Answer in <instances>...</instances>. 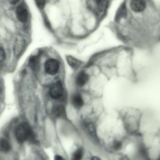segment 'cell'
Returning <instances> with one entry per match:
<instances>
[{
    "instance_id": "cell-21",
    "label": "cell",
    "mask_w": 160,
    "mask_h": 160,
    "mask_svg": "<svg viewBox=\"0 0 160 160\" xmlns=\"http://www.w3.org/2000/svg\"><path fill=\"white\" fill-rule=\"evenodd\" d=\"M92 160H100V159L98 157L96 156L93 157L92 159Z\"/></svg>"
},
{
    "instance_id": "cell-1",
    "label": "cell",
    "mask_w": 160,
    "mask_h": 160,
    "mask_svg": "<svg viewBox=\"0 0 160 160\" xmlns=\"http://www.w3.org/2000/svg\"><path fill=\"white\" fill-rule=\"evenodd\" d=\"M12 138L15 145L19 148L26 143H36L35 134L30 126L27 122H22L15 128Z\"/></svg>"
},
{
    "instance_id": "cell-9",
    "label": "cell",
    "mask_w": 160,
    "mask_h": 160,
    "mask_svg": "<svg viewBox=\"0 0 160 160\" xmlns=\"http://www.w3.org/2000/svg\"><path fill=\"white\" fill-rule=\"evenodd\" d=\"M146 6L145 1L143 0L131 1L130 3L131 8L133 11L138 12L144 10Z\"/></svg>"
},
{
    "instance_id": "cell-2",
    "label": "cell",
    "mask_w": 160,
    "mask_h": 160,
    "mask_svg": "<svg viewBox=\"0 0 160 160\" xmlns=\"http://www.w3.org/2000/svg\"><path fill=\"white\" fill-rule=\"evenodd\" d=\"M123 124L125 126H137L140 123L142 112L138 108L132 107H126L118 112Z\"/></svg>"
},
{
    "instance_id": "cell-7",
    "label": "cell",
    "mask_w": 160,
    "mask_h": 160,
    "mask_svg": "<svg viewBox=\"0 0 160 160\" xmlns=\"http://www.w3.org/2000/svg\"><path fill=\"white\" fill-rule=\"evenodd\" d=\"M25 44L24 39L21 37L17 38L14 47L13 53L14 56L17 57L19 55L23 50Z\"/></svg>"
},
{
    "instance_id": "cell-20",
    "label": "cell",
    "mask_w": 160,
    "mask_h": 160,
    "mask_svg": "<svg viewBox=\"0 0 160 160\" xmlns=\"http://www.w3.org/2000/svg\"><path fill=\"white\" fill-rule=\"evenodd\" d=\"M19 1L18 0H14V1H10V3L12 5L15 4H16Z\"/></svg>"
},
{
    "instance_id": "cell-15",
    "label": "cell",
    "mask_w": 160,
    "mask_h": 160,
    "mask_svg": "<svg viewBox=\"0 0 160 160\" xmlns=\"http://www.w3.org/2000/svg\"><path fill=\"white\" fill-rule=\"evenodd\" d=\"M83 150L80 148L76 149L72 154L71 160H81L83 156Z\"/></svg>"
},
{
    "instance_id": "cell-17",
    "label": "cell",
    "mask_w": 160,
    "mask_h": 160,
    "mask_svg": "<svg viewBox=\"0 0 160 160\" xmlns=\"http://www.w3.org/2000/svg\"><path fill=\"white\" fill-rule=\"evenodd\" d=\"M36 3L38 7L41 9L44 8L46 4L45 1L44 0L36 1Z\"/></svg>"
},
{
    "instance_id": "cell-22",
    "label": "cell",
    "mask_w": 160,
    "mask_h": 160,
    "mask_svg": "<svg viewBox=\"0 0 160 160\" xmlns=\"http://www.w3.org/2000/svg\"></svg>"
},
{
    "instance_id": "cell-4",
    "label": "cell",
    "mask_w": 160,
    "mask_h": 160,
    "mask_svg": "<svg viewBox=\"0 0 160 160\" xmlns=\"http://www.w3.org/2000/svg\"><path fill=\"white\" fill-rule=\"evenodd\" d=\"M44 66L45 70L48 74L53 75L58 72L59 65L57 60L51 58L46 61Z\"/></svg>"
},
{
    "instance_id": "cell-19",
    "label": "cell",
    "mask_w": 160,
    "mask_h": 160,
    "mask_svg": "<svg viewBox=\"0 0 160 160\" xmlns=\"http://www.w3.org/2000/svg\"><path fill=\"white\" fill-rule=\"evenodd\" d=\"M54 160H66L63 157L59 155H56L54 157Z\"/></svg>"
},
{
    "instance_id": "cell-16",
    "label": "cell",
    "mask_w": 160,
    "mask_h": 160,
    "mask_svg": "<svg viewBox=\"0 0 160 160\" xmlns=\"http://www.w3.org/2000/svg\"><path fill=\"white\" fill-rule=\"evenodd\" d=\"M6 54L4 50L0 47V63L2 62L5 59Z\"/></svg>"
},
{
    "instance_id": "cell-3",
    "label": "cell",
    "mask_w": 160,
    "mask_h": 160,
    "mask_svg": "<svg viewBox=\"0 0 160 160\" xmlns=\"http://www.w3.org/2000/svg\"><path fill=\"white\" fill-rule=\"evenodd\" d=\"M49 93L51 98L53 99L60 98L63 93V88L62 82L58 81L54 83L50 88Z\"/></svg>"
},
{
    "instance_id": "cell-14",
    "label": "cell",
    "mask_w": 160,
    "mask_h": 160,
    "mask_svg": "<svg viewBox=\"0 0 160 160\" xmlns=\"http://www.w3.org/2000/svg\"><path fill=\"white\" fill-rule=\"evenodd\" d=\"M38 60L36 56H31L29 60V65L30 68L33 71L36 70L38 65Z\"/></svg>"
},
{
    "instance_id": "cell-18",
    "label": "cell",
    "mask_w": 160,
    "mask_h": 160,
    "mask_svg": "<svg viewBox=\"0 0 160 160\" xmlns=\"http://www.w3.org/2000/svg\"><path fill=\"white\" fill-rule=\"evenodd\" d=\"M121 143L120 142H116L113 145V148L115 149H118L121 147Z\"/></svg>"
},
{
    "instance_id": "cell-10",
    "label": "cell",
    "mask_w": 160,
    "mask_h": 160,
    "mask_svg": "<svg viewBox=\"0 0 160 160\" xmlns=\"http://www.w3.org/2000/svg\"><path fill=\"white\" fill-rule=\"evenodd\" d=\"M89 80V76L84 71L79 72L77 75L75 82L76 84L79 87L84 86Z\"/></svg>"
},
{
    "instance_id": "cell-5",
    "label": "cell",
    "mask_w": 160,
    "mask_h": 160,
    "mask_svg": "<svg viewBox=\"0 0 160 160\" xmlns=\"http://www.w3.org/2000/svg\"><path fill=\"white\" fill-rule=\"evenodd\" d=\"M17 18L18 20L22 22H26L28 18V14L27 9L22 4L17 7L16 11Z\"/></svg>"
},
{
    "instance_id": "cell-11",
    "label": "cell",
    "mask_w": 160,
    "mask_h": 160,
    "mask_svg": "<svg viewBox=\"0 0 160 160\" xmlns=\"http://www.w3.org/2000/svg\"><path fill=\"white\" fill-rule=\"evenodd\" d=\"M71 102L76 108H81L84 104L83 99L80 94L76 93L74 94L71 98Z\"/></svg>"
},
{
    "instance_id": "cell-13",
    "label": "cell",
    "mask_w": 160,
    "mask_h": 160,
    "mask_svg": "<svg viewBox=\"0 0 160 160\" xmlns=\"http://www.w3.org/2000/svg\"><path fill=\"white\" fill-rule=\"evenodd\" d=\"M67 60L69 65L74 69L78 68L81 63V61L71 56L67 57Z\"/></svg>"
},
{
    "instance_id": "cell-8",
    "label": "cell",
    "mask_w": 160,
    "mask_h": 160,
    "mask_svg": "<svg viewBox=\"0 0 160 160\" xmlns=\"http://www.w3.org/2000/svg\"><path fill=\"white\" fill-rule=\"evenodd\" d=\"M82 127L85 132L89 137L95 140L96 139L95 128L92 122L88 121L85 122L83 124Z\"/></svg>"
},
{
    "instance_id": "cell-6",
    "label": "cell",
    "mask_w": 160,
    "mask_h": 160,
    "mask_svg": "<svg viewBox=\"0 0 160 160\" xmlns=\"http://www.w3.org/2000/svg\"><path fill=\"white\" fill-rule=\"evenodd\" d=\"M93 4L94 5V10L98 15H103L108 6V2L107 1L96 0L93 1Z\"/></svg>"
},
{
    "instance_id": "cell-12",
    "label": "cell",
    "mask_w": 160,
    "mask_h": 160,
    "mask_svg": "<svg viewBox=\"0 0 160 160\" xmlns=\"http://www.w3.org/2000/svg\"><path fill=\"white\" fill-rule=\"evenodd\" d=\"M52 112L53 115L58 118L63 117L65 115V108L62 105H58L54 106Z\"/></svg>"
}]
</instances>
